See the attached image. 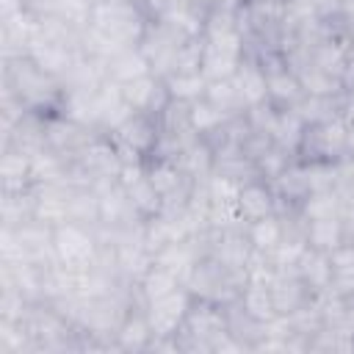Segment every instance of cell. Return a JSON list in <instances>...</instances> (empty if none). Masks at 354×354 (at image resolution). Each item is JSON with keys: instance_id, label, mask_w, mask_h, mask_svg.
I'll return each mask as SVG.
<instances>
[{"instance_id": "cell-1", "label": "cell", "mask_w": 354, "mask_h": 354, "mask_svg": "<svg viewBox=\"0 0 354 354\" xmlns=\"http://www.w3.org/2000/svg\"><path fill=\"white\" fill-rule=\"evenodd\" d=\"M88 25H94L100 33H105L111 41H116L119 47H138V41L147 33L149 19L138 11L136 3H116V0H100L91 8V19Z\"/></svg>"}, {"instance_id": "cell-2", "label": "cell", "mask_w": 354, "mask_h": 354, "mask_svg": "<svg viewBox=\"0 0 354 354\" xmlns=\"http://www.w3.org/2000/svg\"><path fill=\"white\" fill-rule=\"evenodd\" d=\"M346 155H348V141L340 116L307 124L301 144L296 149V160L301 163H337Z\"/></svg>"}, {"instance_id": "cell-3", "label": "cell", "mask_w": 354, "mask_h": 354, "mask_svg": "<svg viewBox=\"0 0 354 354\" xmlns=\"http://www.w3.org/2000/svg\"><path fill=\"white\" fill-rule=\"evenodd\" d=\"M53 252H55V260L69 271L94 268L97 252H100L94 227H86L77 221H66V224L55 227L53 230Z\"/></svg>"}, {"instance_id": "cell-4", "label": "cell", "mask_w": 354, "mask_h": 354, "mask_svg": "<svg viewBox=\"0 0 354 354\" xmlns=\"http://www.w3.org/2000/svg\"><path fill=\"white\" fill-rule=\"evenodd\" d=\"M194 296L188 293V288H177L174 293L163 296V299H155V301H147L144 313H147V321L152 326V337H174L177 329L183 326V318L191 307Z\"/></svg>"}, {"instance_id": "cell-5", "label": "cell", "mask_w": 354, "mask_h": 354, "mask_svg": "<svg viewBox=\"0 0 354 354\" xmlns=\"http://www.w3.org/2000/svg\"><path fill=\"white\" fill-rule=\"evenodd\" d=\"M108 136H111V141H116V144H122V147L138 152V155L147 160V158L152 155L155 144H158V136H160L158 116H155V113H141V111H136V113L127 116L119 127L108 130Z\"/></svg>"}, {"instance_id": "cell-6", "label": "cell", "mask_w": 354, "mask_h": 354, "mask_svg": "<svg viewBox=\"0 0 354 354\" xmlns=\"http://www.w3.org/2000/svg\"><path fill=\"white\" fill-rule=\"evenodd\" d=\"M232 83H235V88H238V94H241V100H243L246 108L268 100L266 72H263V66H260L257 58L243 55L241 64H238V69H235V75H232Z\"/></svg>"}, {"instance_id": "cell-7", "label": "cell", "mask_w": 354, "mask_h": 354, "mask_svg": "<svg viewBox=\"0 0 354 354\" xmlns=\"http://www.w3.org/2000/svg\"><path fill=\"white\" fill-rule=\"evenodd\" d=\"M238 207H241V213H243L246 221H254V218L271 216L277 210V196H274L271 185L257 177V180H249V183L241 185Z\"/></svg>"}, {"instance_id": "cell-8", "label": "cell", "mask_w": 354, "mask_h": 354, "mask_svg": "<svg viewBox=\"0 0 354 354\" xmlns=\"http://www.w3.org/2000/svg\"><path fill=\"white\" fill-rule=\"evenodd\" d=\"M304 238H307V246L332 254L340 243H346V230H343L340 216L313 218V221H304Z\"/></svg>"}, {"instance_id": "cell-9", "label": "cell", "mask_w": 354, "mask_h": 354, "mask_svg": "<svg viewBox=\"0 0 354 354\" xmlns=\"http://www.w3.org/2000/svg\"><path fill=\"white\" fill-rule=\"evenodd\" d=\"M296 271L310 290H326L332 285V257L313 246L304 249V254L296 263Z\"/></svg>"}, {"instance_id": "cell-10", "label": "cell", "mask_w": 354, "mask_h": 354, "mask_svg": "<svg viewBox=\"0 0 354 354\" xmlns=\"http://www.w3.org/2000/svg\"><path fill=\"white\" fill-rule=\"evenodd\" d=\"M149 340H152V326L147 321V313H144V307H138V310L133 307L127 313V318L122 321V326L116 329V343L124 351H144V348H149Z\"/></svg>"}, {"instance_id": "cell-11", "label": "cell", "mask_w": 354, "mask_h": 354, "mask_svg": "<svg viewBox=\"0 0 354 354\" xmlns=\"http://www.w3.org/2000/svg\"><path fill=\"white\" fill-rule=\"evenodd\" d=\"M144 75H152V69H149V61L144 58V53L138 47L119 50L113 58H108V77L116 83H130V80L144 77Z\"/></svg>"}, {"instance_id": "cell-12", "label": "cell", "mask_w": 354, "mask_h": 354, "mask_svg": "<svg viewBox=\"0 0 354 354\" xmlns=\"http://www.w3.org/2000/svg\"><path fill=\"white\" fill-rule=\"evenodd\" d=\"M246 235H249V243H252L257 252L268 254V252L282 241V235H285V221H282L277 213L263 216V218H254V221L246 224Z\"/></svg>"}, {"instance_id": "cell-13", "label": "cell", "mask_w": 354, "mask_h": 354, "mask_svg": "<svg viewBox=\"0 0 354 354\" xmlns=\"http://www.w3.org/2000/svg\"><path fill=\"white\" fill-rule=\"evenodd\" d=\"M205 100L210 102V105H216L224 116H241L243 111H246V105H243V100H241V94H238V88H235V83H232V77H224V80H207V88H205Z\"/></svg>"}, {"instance_id": "cell-14", "label": "cell", "mask_w": 354, "mask_h": 354, "mask_svg": "<svg viewBox=\"0 0 354 354\" xmlns=\"http://www.w3.org/2000/svg\"><path fill=\"white\" fill-rule=\"evenodd\" d=\"M301 221H313V218H329V216H340V194L335 188H324V191H310L307 199L299 207Z\"/></svg>"}, {"instance_id": "cell-15", "label": "cell", "mask_w": 354, "mask_h": 354, "mask_svg": "<svg viewBox=\"0 0 354 354\" xmlns=\"http://www.w3.org/2000/svg\"><path fill=\"white\" fill-rule=\"evenodd\" d=\"M138 288H141V293H144L147 301H155V299H163V296L174 293L177 288H183V279H180L177 274H171L169 268H163V266L155 263V266L144 274V279L138 282Z\"/></svg>"}, {"instance_id": "cell-16", "label": "cell", "mask_w": 354, "mask_h": 354, "mask_svg": "<svg viewBox=\"0 0 354 354\" xmlns=\"http://www.w3.org/2000/svg\"><path fill=\"white\" fill-rule=\"evenodd\" d=\"M124 188H127V196H130L133 207L141 213V218H152V216H158V213H160L163 199H160L158 188L152 185V180H149L147 174H144V177H138L136 183L124 185Z\"/></svg>"}, {"instance_id": "cell-17", "label": "cell", "mask_w": 354, "mask_h": 354, "mask_svg": "<svg viewBox=\"0 0 354 354\" xmlns=\"http://www.w3.org/2000/svg\"><path fill=\"white\" fill-rule=\"evenodd\" d=\"M238 301H241V307H243L254 321H260V324H266V321H271V318L279 315L277 307H274V299H271V290H268V288L246 285V288L241 290Z\"/></svg>"}, {"instance_id": "cell-18", "label": "cell", "mask_w": 354, "mask_h": 354, "mask_svg": "<svg viewBox=\"0 0 354 354\" xmlns=\"http://www.w3.org/2000/svg\"><path fill=\"white\" fill-rule=\"evenodd\" d=\"M166 80V88L174 100H183V102H194L199 97H205V88H207V77L202 72H188V75H180V72H171Z\"/></svg>"}, {"instance_id": "cell-19", "label": "cell", "mask_w": 354, "mask_h": 354, "mask_svg": "<svg viewBox=\"0 0 354 354\" xmlns=\"http://www.w3.org/2000/svg\"><path fill=\"white\" fill-rule=\"evenodd\" d=\"M188 113H191V124H194V130H196L199 136H205V133H210V130L221 127V124L230 119V116H224L216 105H210L205 97L194 100V102L188 105Z\"/></svg>"}, {"instance_id": "cell-20", "label": "cell", "mask_w": 354, "mask_h": 354, "mask_svg": "<svg viewBox=\"0 0 354 354\" xmlns=\"http://www.w3.org/2000/svg\"><path fill=\"white\" fill-rule=\"evenodd\" d=\"M133 3L138 6V11H141L149 22H158V19L171 8L174 0H133Z\"/></svg>"}, {"instance_id": "cell-21", "label": "cell", "mask_w": 354, "mask_h": 354, "mask_svg": "<svg viewBox=\"0 0 354 354\" xmlns=\"http://www.w3.org/2000/svg\"><path fill=\"white\" fill-rule=\"evenodd\" d=\"M343 127H346V141H348V155H354V94H348L343 111H340Z\"/></svg>"}, {"instance_id": "cell-22", "label": "cell", "mask_w": 354, "mask_h": 354, "mask_svg": "<svg viewBox=\"0 0 354 354\" xmlns=\"http://www.w3.org/2000/svg\"><path fill=\"white\" fill-rule=\"evenodd\" d=\"M196 6H202L205 11H210V8H216V6H221V0H194Z\"/></svg>"}, {"instance_id": "cell-23", "label": "cell", "mask_w": 354, "mask_h": 354, "mask_svg": "<svg viewBox=\"0 0 354 354\" xmlns=\"http://www.w3.org/2000/svg\"><path fill=\"white\" fill-rule=\"evenodd\" d=\"M116 3H133V0H116Z\"/></svg>"}]
</instances>
